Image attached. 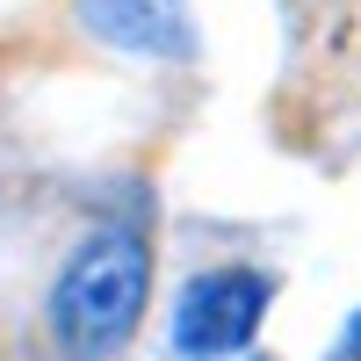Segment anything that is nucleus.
<instances>
[{
	"instance_id": "f257e3e1",
	"label": "nucleus",
	"mask_w": 361,
	"mask_h": 361,
	"mask_svg": "<svg viewBox=\"0 0 361 361\" xmlns=\"http://www.w3.org/2000/svg\"><path fill=\"white\" fill-rule=\"evenodd\" d=\"M145 296H152V253H145V238L130 224L87 231L73 246V260L58 267L51 304H44L58 354L109 361L116 347H130L137 318H145Z\"/></svg>"
},
{
	"instance_id": "f03ea898",
	"label": "nucleus",
	"mask_w": 361,
	"mask_h": 361,
	"mask_svg": "<svg viewBox=\"0 0 361 361\" xmlns=\"http://www.w3.org/2000/svg\"><path fill=\"white\" fill-rule=\"evenodd\" d=\"M267 318V275L253 267H209L180 289V311H173V347L188 361H224L238 354Z\"/></svg>"
},
{
	"instance_id": "7ed1b4c3",
	"label": "nucleus",
	"mask_w": 361,
	"mask_h": 361,
	"mask_svg": "<svg viewBox=\"0 0 361 361\" xmlns=\"http://www.w3.org/2000/svg\"><path fill=\"white\" fill-rule=\"evenodd\" d=\"M94 37L116 51H145V58H188L195 51V15L188 0H80Z\"/></svg>"
},
{
	"instance_id": "20e7f679",
	"label": "nucleus",
	"mask_w": 361,
	"mask_h": 361,
	"mask_svg": "<svg viewBox=\"0 0 361 361\" xmlns=\"http://www.w3.org/2000/svg\"><path fill=\"white\" fill-rule=\"evenodd\" d=\"M340 361H361V311L347 318V340H340Z\"/></svg>"
}]
</instances>
